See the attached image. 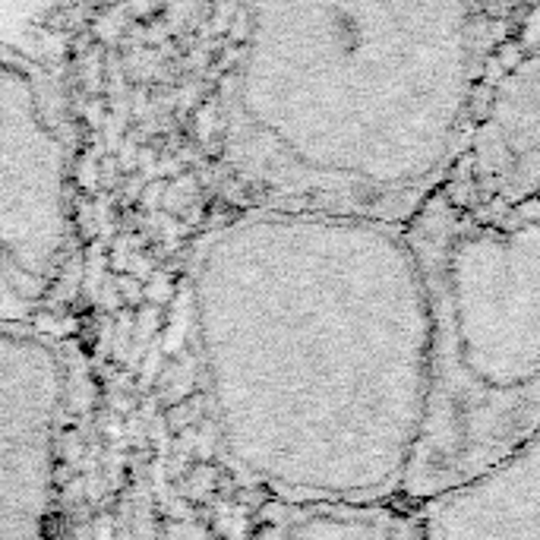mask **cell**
<instances>
[{
    "instance_id": "6da1fadb",
    "label": "cell",
    "mask_w": 540,
    "mask_h": 540,
    "mask_svg": "<svg viewBox=\"0 0 540 540\" xmlns=\"http://www.w3.org/2000/svg\"><path fill=\"white\" fill-rule=\"evenodd\" d=\"M193 319L206 408L228 462L272 499L401 493L427 395L421 275L382 288L256 244L200 265Z\"/></svg>"
},
{
    "instance_id": "7a4b0ae2",
    "label": "cell",
    "mask_w": 540,
    "mask_h": 540,
    "mask_svg": "<svg viewBox=\"0 0 540 540\" xmlns=\"http://www.w3.org/2000/svg\"><path fill=\"white\" fill-rule=\"evenodd\" d=\"M427 304V395L401 493L423 503L540 433V222L452 212L411 234Z\"/></svg>"
},
{
    "instance_id": "3957f363",
    "label": "cell",
    "mask_w": 540,
    "mask_h": 540,
    "mask_svg": "<svg viewBox=\"0 0 540 540\" xmlns=\"http://www.w3.org/2000/svg\"><path fill=\"white\" fill-rule=\"evenodd\" d=\"M67 379L51 335L0 326V540H51Z\"/></svg>"
},
{
    "instance_id": "277c9868",
    "label": "cell",
    "mask_w": 540,
    "mask_h": 540,
    "mask_svg": "<svg viewBox=\"0 0 540 540\" xmlns=\"http://www.w3.org/2000/svg\"><path fill=\"white\" fill-rule=\"evenodd\" d=\"M427 540H540V433L487 474L414 503Z\"/></svg>"
},
{
    "instance_id": "5b68a950",
    "label": "cell",
    "mask_w": 540,
    "mask_h": 540,
    "mask_svg": "<svg viewBox=\"0 0 540 540\" xmlns=\"http://www.w3.org/2000/svg\"><path fill=\"white\" fill-rule=\"evenodd\" d=\"M250 540H427L414 509L345 499H265Z\"/></svg>"
}]
</instances>
